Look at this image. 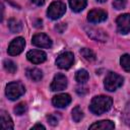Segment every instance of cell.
<instances>
[{
	"label": "cell",
	"mask_w": 130,
	"mask_h": 130,
	"mask_svg": "<svg viewBox=\"0 0 130 130\" xmlns=\"http://www.w3.org/2000/svg\"><path fill=\"white\" fill-rule=\"evenodd\" d=\"M24 91H25V88L21 82L13 81V82H10L6 85L5 94L9 100L15 101L18 98H20L24 93Z\"/></svg>",
	"instance_id": "cell-2"
},
{
	"label": "cell",
	"mask_w": 130,
	"mask_h": 130,
	"mask_svg": "<svg viewBox=\"0 0 130 130\" xmlns=\"http://www.w3.org/2000/svg\"><path fill=\"white\" fill-rule=\"evenodd\" d=\"M85 30L87 32V35L99 42H106L108 39V35L101 28H96V27H85Z\"/></svg>",
	"instance_id": "cell-12"
},
{
	"label": "cell",
	"mask_w": 130,
	"mask_h": 130,
	"mask_svg": "<svg viewBox=\"0 0 130 130\" xmlns=\"http://www.w3.org/2000/svg\"><path fill=\"white\" fill-rule=\"evenodd\" d=\"M76 92H77L78 94H85V93L87 92V90H86V88H84V87H77Z\"/></svg>",
	"instance_id": "cell-28"
},
{
	"label": "cell",
	"mask_w": 130,
	"mask_h": 130,
	"mask_svg": "<svg viewBox=\"0 0 130 130\" xmlns=\"http://www.w3.org/2000/svg\"><path fill=\"white\" fill-rule=\"evenodd\" d=\"M31 44L36 47L39 48H45V49H49L52 47V41L51 39L45 35V34H37L32 37L31 39Z\"/></svg>",
	"instance_id": "cell-8"
},
{
	"label": "cell",
	"mask_w": 130,
	"mask_h": 130,
	"mask_svg": "<svg viewBox=\"0 0 130 130\" xmlns=\"http://www.w3.org/2000/svg\"><path fill=\"white\" fill-rule=\"evenodd\" d=\"M117 28L120 34H128L130 32V14L124 13L117 17L116 19Z\"/></svg>",
	"instance_id": "cell-7"
},
{
	"label": "cell",
	"mask_w": 130,
	"mask_h": 130,
	"mask_svg": "<svg viewBox=\"0 0 130 130\" xmlns=\"http://www.w3.org/2000/svg\"><path fill=\"white\" fill-rule=\"evenodd\" d=\"M71 103V96L68 93H60L53 98L52 104L56 108H65Z\"/></svg>",
	"instance_id": "cell-13"
},
{
	"label": "cell",
	"mask_w": 130,
	"mask_h": 130,
	"mask_svg": "<svg viewBox=\"0 0 130 130\" xmlns=\"http://www.w3.org/2000/svg\"><path fill=\"white\" fill-rule=\"evenodd\" d=\"M66 11V5L61 2V1H54L50 4L47 14L51 19H58L61 16H63V14Z\"/></svg>",
	"instance_id": "cell-4"
},
{
	"label": "cell",
	"mask_w": 130,
	"mask_h": 130,
	"mask_svg": "<svg viewBox=\"0 0 130 130\" xmlns=\"http://www.w3.org/2000/svg\"><path fill=\"white\" fill-rule=\"evenodd\" d=\"M115 128L114 122L111 120H102L99 122L93 123L92 125L89 126V129H102V130H111Z\"/></svg>",
	"instance_id": "cell-14"
},
{
	"label": "cell",
	"mask_w": 130,
	"mask_h": 130,
	"mask_svg": "<svg viewBox=\"0 0 130 130\" xmlns=\"http://www.w3.org/2000/svg\"><path fill=\"white\" fill-rule=\"evenodd\" d=\"M3 65H4V69H5L8 73L13 74V73H15L16 70H17V66H16V64H15L12 60H8V59L4 60Z\"/></svg>",
	"instance_id": "cell-21"
},
{
	"label": "cell",
	"mask_w": 130,
	"mask_h": 130,
	"mask_svg": "<svg viewBox=\"0 0 130 130\" xmlns=\"http://www.w3.org/2000/svg\"><path fill=\"white\" fill-rule=\"evenodd\" d=\"M0 117H1V127L5 130H9V129H13V122L11 117L5 112V111H1L0 112Z\"/></svg>",
	"instance_id": "cell-15"
},
{
	"label": "cell",
	"mask_w": 130,
	"mask_h": 130,
	"mask_svg": "<svg viewBox=\"0 0 130 130\" xmlns=\"http://www.w3.org/2000/svg\"><path fill=\"white\" fill-rule=\"evenodd\" d=\"M113 105V100L107 95H98L94 96L89 105V110L94 115H102L108 112Z\"/></svg>",
	"instance_id": "cell-1"
},
{
	"label": "cell",
	"mask_w": 130,
	"mask_h": 130,
	"mask_svg": "<svg viewBox=\"0 0 130 130\" xmlns=\"http://www.w3.org/2000/svg\"><path fill=\"white\" fill-rule=\"evenodd\" d=\"M26 58L29 62H31L34 64H40V63H43L46 61L47 55L45 52H43L41 50H30L27 52Z\"/></svg>",
	"instance_id": "cell-11"
},
{
	"label": "cell",
	"mask_w": 130,
	"mask_h": 130,
	"mask_svg": "<svg viewBox=\"0 0 130 130\" xmlns=\"http://www.w3.org/2000/svg\"><path fill=\"white\" fill-rule=\"evenodd\" d=\"M88 72L85 69H80L75 74V80L78 83H85L88 80Z\"/></svg>",
	"instance_id": "cell-19"
},
{
	"label": "cell",
	"mask_w": 130,
	"mask_h": 130,
	"mask_svg": "<svg viewBox=\"0 0 130 130\" xmlns=\"http://www.w3.org/2000/svg\"><path fill=\"white\" fill-rule=\"evenodd\" d=\"M30 1H31L32 3H35L36 5H39V6H40V5H43L46 0H30Z\"/></svg>",
	"instance_id": "cell-29"
},
{
	"label": "cell",
	"mask_w": 130,
	"mask_h": 130,
	"mask_svg": "<svg viewBox=\"0 0 130 130\" xmlns=\"http://www.w3.org/2000/svg\"><path fill=\"white\" fill-rule=\"evenodd\" d=\"M24 46H25V41L23 38L21 37H18L14 40H12V42L9 44L8 46V54L10 56H16V55H19L23 49H24Z\"/></svg>",
	"instance_id": "cell-6"
},
{
	"label": "cell",
	"mask_w": 130,
	"mask_h": 130,
	"mask_svg": "<svg viewBox=\"0 0 130 130\" xmlns=\"http://www.w3.org/2000/svg\"><path fill=\"white\" fill-rule=\"evenodd\" d=\"M86 0H69L70 8L74 12H80L86 7Z\"/></svg>",
	"instance_id": "cell-16"
},
{
	"label": "cell",
	"mask_w": 130,
	"mask_h": 130,
	"mask_svg": "<svg viewBox=\"0 0 130 130\" xmlns=\"http://www.w3.org/2000/svg\"><path fill=\"white\" fill-rule=\"evenodd\" d=\"M98 1H99V2H106L107 0H98Z\"/></svg>",
	"instance_id": "cell-31"
},
{
	"label": "cell",
	"mask_w": 130,
	"mask_h": 130,
	"mask_svg": "<svg viewBox=\"0 0 130 130\" xmlns=\"http://www.w3.org/2000/svg\"><path fill=\"white\" fill-rule=\"evenodd\" d=\"M8 27H9V29H10L11 32H14L15 34V32H19L21 30L22 24H21V22L19 20L15 19V18H11L8 21Z\"/></svg>",
	"instance_id": "cell-18"
},
{
	"label": "cell",
	"mask_w": 130,
	"mask_h": 130,
	"mask_svg": "<svg viewBox=\"0 0 130 130\" xmlns=\"http://www.w3.org/2000/svg\"><path fill=\"white\" fill-rule=\"evenodd\" d=\"M55 29H56L58 32L62 34V32L66 29V23H59V24H57V25L55 26Z\"/></svg>",
	"instance_id": "cell-27"
},
{
	"label": "cell",
	"mask_w": 130,
	"mask_h": 130,
	"mask_svg": "<svg viewBox=\"0 0 130 130\" xmlns=\"http://www.w3.org/2000/svg\"><path fill=\"white\" fill-rule=\"evenodd\" d=\"M26 76L32 81H40L43 78V72L38 68H29L26 70Z\"/></svg>",
	"instance_id": "cell-17"
},
{
	"label": "cell",
	"mask_w": 130,
	"mask_h": 130,
	"mask_svg": "<svg viewBox=\"0 0 130 130\" xmlns=\"http://www.w3.org/2000/svg\"><path fill=\"white\" fill-rule=\"evenodd\" d=\"M126 2H127V0H114L113 1V6H114L115 9L121 10V9H124L125 8Z\"/></svg>",
	"instance_id": "cell-25"
},
{
	"label": "cell",
	"mask_w": 130,
	"mask_h": 130,
	"mask_svg": "<svg viewBox=\"0 0 130 130\" xmlns=\"http://www.w3.org/2000/svg\"><path fill=\"white\" fill-rule=\"evenodd\" d=\"M74 62V56L71 52H64L56 59V65L61 69H69Z\"/></svg>",
	"instance_id": "cell-5"
},
{
	"label": "cell",
	"mask_w": 130,
	"mask_h": 130,
	"mask_svg": "<svg viewBox=\"0 0 130 130\" xmlns=\"http://www.w3.org/2000/svg\"><path fill=\"white\" fill-rule=\"evenodd\" d=\"M108 17V14L103 9H92L87 14V20L91 23H99L105 21Z\"/></svg>",
	"instance_id": "cell-10"
},
{
	"label": "cell",
	"mask_w": 130,
	"mask_h": 130,
	"mask_svg": "<svg viewBox=\"0 0 130 130\" xmlns=\"http://www.w3.org/2000/svg\"><path fill=\"white\" fill-rule=\"evenodd\" d=\"M48 121H49V123H50L52 126H56V125L58 124V119H57V117H55V116H53V115H50V116L48 117Z\"/></svg>",
	"instance_id": "cell-26"
},
{
	"label": "cell",
	"mask_w": 130,
	"mask_h": 130,
	"mask_svg": "<svg viewBox=\"0 0 130 130\" xmlns=\"http://www.w3.org/2000/svg\"><path fill=\"white\" fill-rule=\"evenodd\" d=\"M67 86V78L65 75L61 74V73H58L54 76L53 78V81L50 85V88L52 91H60V90H63L65 89Z\"/></svg>",
	"instance_id": "cell-9"
},
{
	"label": "cell",
	"mask_w": 130,
	"mask_h": 130,
	"mask_svg": "<svg viewBox=\"0 0 130 130\" xmlns=\"http://www.w3.org/2000/svg\"><path fill=\"white\" fill-rule=\"evenodd\" d=\"M81 56L86 60V61H94L95 60V54L88 48H83L80 50Z\"/></svg>",
	"instance_id": "cell-20"
},
{
	"label": "cell",
	"mask_w": 130,
	"mask_h": 130,
	"mask_svg": "<svg viewBox=\"0 0 130 130\" xmlns=\"http://www.w3.org/2000/svg\"><path fill=\"white\" fill-rule=\"evenodd\" d=\"M120 64L125 71L130 72V55L124 54L120 59Z\"/></svg>",
	"instance_id": "cell-22"
},
{
	"label": "cell",
	"mask_w": 130,
	"mask_h": 130,
	"mask_svg": "<svg viewBox=\"0 0 130 130\" xmlns=\"http://www.w3.org/2000/svg\"><path fill=\"white\" fill-rule=\"evenodd\" d=\"M123 77L115 72H109L105 78L104 86L109 91H114L118 89L123 84Z\"/></svg>",
	"instance_id": "cell-3"
},
{
	"label": "cell",
	"mask_w": 130,
	"mask_h": 130,
	"mask_svg": "<svg viewBox=\"0 0 130 130\" xmlns=\"http://www.w3.org/2000/svg\"><path fill=\"white\" fill-rule=\"evenodd\" d=\"M71 116H72V119L74 122H79L83 118V112L81 111V109L78 106H76L75 108H73V110L71 112Z\"/></svg>",
	"instance_id": "cell-23"
},
{
	"label": "cell",
	"mask_w": 130,
	"mask_h": 130,
	"mask_svg": "<svg viewBox=\"0 0 130 130\" xmlns=\"http://www.w3.org/2000/svg\"><path fill=\"white\" fill-rule=\"evenodd\" d=\"M31 129H46V128H45V126L42 125V124H36L35 126H32Z\"/></svg>",
	"instance_id": "cell-30"
},
{
	"label": "cell",
	"mask_w": 130,
	"mask_h": 130,
	"mask_svg": "<svg viewBox=\"0 0 130 130\" xmlns=\"http://www.w3.org/2000/svg\"><path fill=\"white\" fill-rule=\"evenodd\" d=\"M25 111H26V104L25 103H19L14 108V113L16 115H19V116L22 115V114H24Z\"/></svg>",
	"instance_id": "cell-24"
}]
</instances>
